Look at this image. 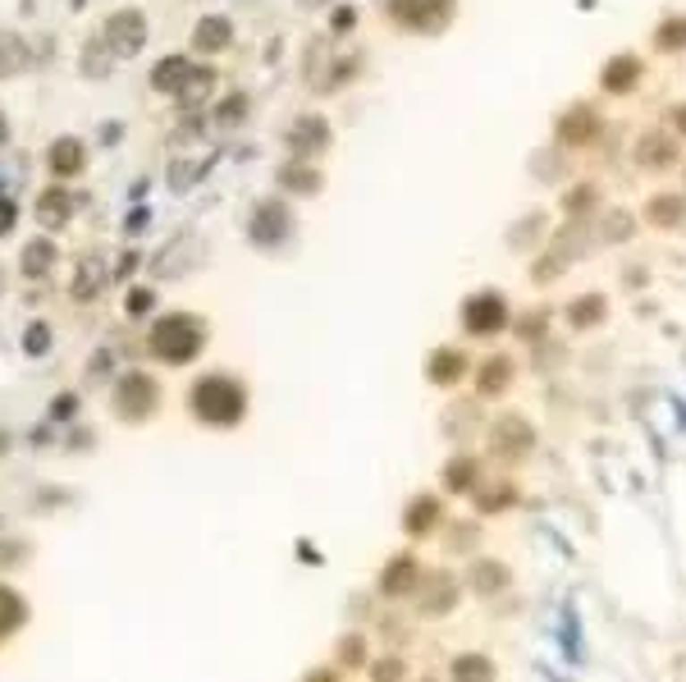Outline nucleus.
<instances>
[{
    "mask_svg": "<svg viewBox=\"0 0 686 682\" xmlns=\"http://www.w3.org/2000/svg\"><path fill=\"white\" fill-rule=\"evenodd\" d=\"M156 344H160V353L165 357H188L192 348H197V330H192V320H160L156 326Z\"/></svg>",
    "mask_w": 686,
    "mask_h": 682,
    "instance_id": "3",
    "label": "nucleus"
},
{
    "mask_svg": "<svg viewBox=\"0 0 686 682\" xmlns=\"http://www.w3.org/2000/svg\"><path fill=\"white\" fill-rule=\"evenodd\" d=\"M659 47H686V23H682V19L659 28Z\"/></svg>",
    "mask_w": 686,
    "mask_h": 682,
    "instance_id": "16",
    "label": "nucleus"
},
{
    "mask_svg": "<svg viewBox=\"0 0 686 682\" xmlns=\"http://www.w3.org/2000/svg\"><path fill=\"white\" fill-rule=\"evenodd\" d=\"M42 266H51V248H47V243H37V248L28 252V270L37 275V270H42Z\"/></svg>",
    "mask_w": 686,
    "mask_h": 682,
    "instance_id": "19",
    "label": "nucleus"
},
{
    "mask_svg": "<svg viewBox=\"0 0 686 682\" xmlns=\"http://www.w3.org/2000/svg\"><path fill=\"white\" fill-rule=\"evenodd\" d=\"M650 220L655 225H677L682 220V197H655V202H650Z\"/></svg>",
    "mask_w": 686,
    "mask_h": 682,
    "instance_id": "13",
    "label": "nucleus"
},
{
    "mask_svg": "<svg viewBox=\"0 0 686 682\" xmlns=\"http://www.w3.org/2000/svg\"><path fill=\"white\" fill-rule=\"evenodd\" d=\"M51 170H55V175H78V170H83V142L60 138V142L51 147Z\"/></svg>",
    "mask_w": 686,
    "mask_h": 682,
    "instance_id": "8",
    "label": "nucleus"
},
{
    "mask_svg": "<svg viewBox=\"0 0 686 682\" xmlns=\"http://www.w3.org/2000/svg\"><path fill=\"white\" fill-rule=\"evenodd\" d=\"M558 133L568 138V142H586V138H595V133H599V119H595L590 110H572V115H563Z\"/></svg>",
    "mask_w": 686,
    "mask_h": 682,
    "instance_id": "9",
    "label": "nucleus"
},
{
    "mask_svg": "<svg viewBox=\"0 0 686 682\" xmlns=\"http://www.w3.org/2000/svg\"><path fill=\"white\" fill-rule=\"evenodd\" d=\"M599 311H604V303H599V298H586V303L572 307V320H577V326H586V320H595Z\"/></svg>",
    "mask_w": 686,
    "mask_h": 682,
    "instance_id": "17",
    "label": "nucleus"
},
{
    "mask_svg": "<svg viewBox=\"0 0 686 682\" xmlns=\"http://www.w3.org/2000/svg\"><path fill=\"white\" fill-rule=\"evenodd\" d=\"M10 225H14V207H10V202H0V234H5Z\"/></svg>",
    "mask_w": 686,
    "mask_h": 682,
    "instance_id": "21",
    "label": "nucleus"
},
{
    "mask_svg": "<svg viewBox=\"0 0 686 682\" xmlns=\"http://www.w3.org/2000/svg\"><path fill=\"white\" fill-rule=\"evenodd\" d=\"M229 37H233L229 19H201V28L192 32V51H220L229 47Z\"/></svg>",
    "mask_w": 686,
    "mask_h": 682,
    "instance_id": "7",
    "label": "nucleus"
},
{
    "mask_svg": "<svg viewBox=\"0 0 686 682\" xmlns=\"http://www.w3.org/2000/svg\"><path fill=\"white\" fill-rule=\"evenodd\" d=\"M284 183H293V188H316V175H311L307 166H289V175H284Z\"/></svg>",
    "mask_w": 686,
    "mask_h": 682,
    "instance_id": "18",
    "label": "nucleus"
},
{
    "mask_svg": "<svg viewBox=\"0 0 686 682\" xmlns=\"http://www.w3.org/2000/svg\"><path fill=\"white\" fill-rule=\"evenodd\" d=\"M335 28H352V10H335Z\"/></svg>",
    "mask_w": 686,
    "mask_h": 682,
    "instance_id": "22",
    "label": "nucleus"
},
{
    "mask_svg": "<svg viewBox=\"0 0 686 682\" xmlns=\"http://www.w3.org/2000/svg\"><path fill=\"white\" fill-rule=\"evenodd\" d=\"M467 326H471V330H499V326H504V303H499L495 294L471 298V303H467Z\"/></svg>",
    "mask_w": 686,
    "mask_h": 682,
    "instance_id": "6",
    "label": "nucleus"
},
{
    "mask_svg": "<svg viewBox=\"0 0 686 682\" xmlns=\"http://www.w3.org/2000/svg\"><path fill=\"white\" fill-rule=\"evenodd\" d=\"M326 142V124L320 119H298L293 124V147H320Z\"/></svg>",
    "mask_w": 686,
    "mask_h": 682,
    "instance_id": "12",
    "label": "nucleus"
},
{
    "mask_svg": "<svg viewBox=\"0 0 686 682\" xmlns=\"http://www.w3.org/2000/svg\"><path fill=\"white\" fill-rule=\"evenodd\" d=\"M0 138H5V115H0Z\"/></svg>",
    "mask_w": 686,
    "mask_h": 682,
    "instance_id": "24",
    "label": "nucleus"
},
{
    "mask_svg": "<svg viewBox=\"0 0 686 682\" xmlns=\"http://www.w3.org/2000/svg\"><path fill=\"white\" fill-rule=\"evenodd\" d=\"M252 229H257V238H266V243H275V238L289 229V216H284V207H279V202H266Z\"/></svg>",
    "mask_w": 686,
    "mask_h": 682,
    "instance_id": "10",
    "label": "nucleus"
},
{
    "mask_svg": "<svg viewBox=\"0 0 686 682\" xmlns=\"http://www.w3.org/2000/svg\"><path fill=\"white\" fill-rule=\"evenodd\" d=\"M449 10H453V0H394V14L408 28H439Z\"/></svg>",
    "mask_w": 686,
    "mask_h": 682,
    "instance_id": "2",
    "label": "nucleus"
},
{
    "mask_svg": "<svg viewBox=\"0 0 686 682\" xmlns=\"http://www.w3.org/2000/svg\"><path fill=\"white\" fill-rule=\"evenodd\" d=\"M636 160H640L645 170H668L673 160H677V147L668 142V133H645L636 142Z\"/></svg>",
    "mask_w": 686,
    "mask_h": 682,
    "instance_id": "4",
    "label": "nucleus"
},
{
    "mask_svg": "<svg viewBox=\"0 0 686 682\" xmlns=\"http://www.w3.org/2000/svg\"><path fill=\"white\" fill-rule=\"evenodd\" d=\"M636 60H614L609 69H604V88H609V92H622V88H631L636 83Z\"/></svg>",
    "mask_w": 686,
    "mask_h": 682,
    "instance_id": "11",
    "label": "nucleus"
},
{
    "mask_svg": "<svg viewBox=\"0 0 686 682\" xmlns=\"http://www.w3.org/2000/svg\"><path fill=\"white\" fill-rule=\"evenodd\" d=\"M188 78H192V60H183V55H170L165 64H160V69L151 73V88H156V92H174V97H179Z\"/></svg>",
    "mask_w": 686,
    "mask_h": 682,
    "instance_id": "5",
    "label": "nucleus"
},
{
    "mask_svg": "<svg viewBox=\"0 0 686 682\" xmlns=\"http://www.w3.org/2000/svg\"><path fill=\"white\" fill-rule=\"evenodd\" d=\"M207 88H211V69H192V78H188V83H183V101H201V97H207Z\"/></svg>",
    "mask_w": 686,
    "mask_h": 682,
    "instance_id": "15",
    "label": "nucleus"
},
{
    "mask_svg": "<svg viewBox=\"0 0 686 682\" xmlns=\"http://www.w3.org/2000/svg\"><path fill=\"white\" fill-rule=\"evenodd\" d=\"M19 64H23V47H19V37L0 32V73H10V69H19Z\"/></svg>",
    "mask_w": 686,
    "mask_h": 682,
    "instance_id": "14",
    "label": "nucleus"
},
{
    "mask_svg": "<svg viewBox=\"0 0 686 682\" xmlns=\"http://www.w3.org/2000/svg\"><path fill=\"white\" fill-rule=\"evenodd\" d=\"M677 133H686V106H677Z\"/></svg>",
    "mask_w": 686,
    "mask_h": 682,
    "instance_id": "23",
    "label": "nucleus"
},
{
    "mask_svg": "<svg viewBox=\"0 0 686 682\" xmlns=\"http://www.w3.org/2000/svg\"><path fill=\"white\" fill-rule=\"evenodd\" d=\"M458 357H439V362H435V376H458Z\"/></svg>",
    "mask_w": 686,
    "mask_h": 682,
    "instance_id": "20",
    "label": "nucleus"
},
{
    "mask_svg": "<svg viewBox=\"0 0 686 682\" xmlns=\"http://www.w3.org/2000/svg\"><path fill=\"white\" fill-rule=\"evenodd\" d=\"M142 37H147V23H142L138 10H119V14H110V23H106V42H110V51H114L119 60L138 55V51H142Z\"/></svg>",
    "mask_w": 686,
    "mask_h": 682,
    "instance_id": "1",
    "label": "nucleus"
}]
</instances>
